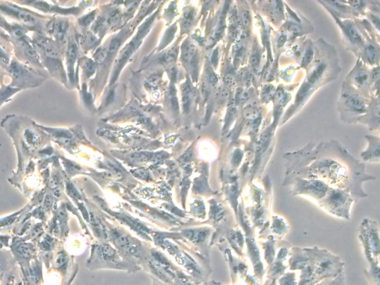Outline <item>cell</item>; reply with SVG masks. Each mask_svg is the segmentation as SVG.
<instances>
[{
    "label": "cell",
    "mask_w": 380,
    "mask_h": 285,
    "mask_svg": "<svg viewBox=\"0 0 380 285\" xmlns=\"http://www.w3.org/2000/svg\"><path fill=\"white\" fill-rule=\"evenodd\" d=\"M8 70L12 77V87L18 89L33 88L45 80L43 74L16 59L11 60Z\"/></svg>",
    "instance_id": "6da1fadb"
},
{
    "label": "cell",
    "mask_w": 380,
    "mask_h": 285,
    "mask_svg": "<svg viewBox=\"0 0 380 285\" xmlns=\"http://www.w3.org/2000/svg\"><path fill=\"white\" fill-rule=\"evenodd\" d=\"M325 205L331 213L344 215V214H348L350 198L344 191L332 189L327 195Z\"/></svg>",
    "instance_id": "7a4b0ae2"
},
{
    "label": "cell",
    "mask_w": 380,
    "mask_h": 285,
    "mask_svg": "<svg viewBox=\"0 0 380 285\" xmlns=\"http://www.w3.org/2000/svg\"><path fill=\"white\" fill-rule=\"evenodd\" d=\"M0 11L6 15L17 19L27 26L36 27L39 25V17L34 15L32 13L27 12L9 3H0Z\"/></svg>",
    "instance_id": "3957f363"
},
{
    "label": "cell",
    "mask_w": 380,
    "mask_h": 285,
    "mask_svg": "<svg viewBox=\"0 0 380 285\" xmlns=\"http://www.w3.org/2000/svg\"><path fill=\"white\" fill-rule=\"evenodd\" d=\"M328 187L318 181V179H309V181L303 180L297 185V191L299 193L311 196L315 198H320L326 195Z\"/></svg>",
    "instance_id": "277c9868"
},
{
    "label": "cell",
    "mask_w": 380,
    "mask_h": 285,
    "mask_svg": "<svg viewBox=\"0 0 380 285\" xmlns=\"http://www.w3.org/2000/svg\"><path fill=\"white\" fill-rule=\"evenodd\" d=\"M17 43H18V48L22 58H23L27 62L32 63L35 66H40V67L43 66L40 55L37 52L36 48H35V47L31 43L28 37L17 42Z\"/></svg>",
    "instance_id": "5b68a950"
},
{
    "label": "cell",
    "mask_w": 380,
    "mask_h": 285,
    "mask_svg": "<svg viewBox=\"0 0 380 285\" xmlns=\"http://www.w3.org/2000/svg\"><path fill=\"white\" fill-rule=\"evenodd\" d=\"M183 62L186 66H189L192 72H196L198 61H197L196 47L190 42H186L182 46Z\"/></svg>",
    "instance_id": "8992f818"
},
{
    "label": "cell",
    "mask_w": 380,
    "mask_h": 285,
    "mask_svg": "<svg viewBox=\"0 0 380 285\" xmlns=\"http://www.w3.org/2000/svg\"><path fill=\"white\" fill-rule=\"evenodd\" d=\"M344 103L354 112L362 114L366 110L365 103L360 97L352 92H345L343 95Z\"/></svg>",
    "instance_id": "52a82bcc"
},
{
    "label": "cell",
    "mask_w": 380,
    "mask_h": 285,
    "mask_svg": "<svg viewBox=\"0 0 380 285\" xmlns=\"http://www.w3.org/2000/svg\"><path fill=\"white\" fill-rule=\"evenodd\" d=\"M77 51H78V47H77V42L72 39L68 45L67 55H66L68 73H69V78L71 80H74V64L77 58Z\"/></svg>",
    "instance_id": "ba28073f"
},
{
    "label": "cell",
    "mask_w": 380,
    "mask_h": 285,
    "mask_svg": "<svg viewBox=\"0 0 380 285\" xmlns=\"http://www.w3.org/2000/svg\"><path fill=\"white\" fill-rule=\"evenodd\" d=\"M68 29H69V22L67 21L64 19H59L54 22L52 27V32L59 43H66Z\"/></svg>",
    "instance_id": "9c48e42d"
},
{
    "label": "cell",
    "mask_w": 380,
    "mask_h": 285,
    "mask_svg": "<svg viewBox=\"0 0 380 285\" xmlns=\"http://www.w3.org/2000/svg\"><path fill=\"white\" fill-rule=\"evenodd\" d=\"M193 89L190 80H187L182 87L183 108L184 111L188 112L193 100Z\"/></svg>",
    "instance_id": "30bf717a"
},
{
    "label": "cell",
    "mask_w": 380,
    "mask_h": 285,
    "mask_svg": "<svg viewBox=\"0 0 380 285\" xmlns=\"http://www.w3.org/2000/svg\"><path fill=\"white\" fill-rule=\"evenodd\" d=\"M344 32L352 43L356 44H361L362 40L361 35L359 33L355 26L350 22H344Z\"/></svg>",
    "instance_id": "8fae6325"
},
{
    "label": "cell",
    "mask_w": 380,
    "mask_h": 285,
    "mask_svg": "<svg viewBox=\"0 0 380 285\" xmlns=\"http://www.w3.org/2000/svg\"><path fill=\"white\" fill-rule=\"evenodd\" d=\"M20 90V89L12 87V86H3L0 89V106L9 100Z\"/></svg>",
    "instance_id": "7c38bea8"
},
{
    "label": "cell",
    "mask_w": 380,
    "mask_h": 285,
    "mask_svg": "<svg viewBox=\"0 0 380 285\" xmlns=\"http://www.w3.org/2000/svg\"><path fill=\"white\" fill-rule=\"evenodd\" d=\"M326 69V65L324 64V63H321V64L318 65L316 69L312 71V72L310 73V75H309L308 78V83L310 84V85H313V84L316 83L317 81L319 80L320 77H321V76H323V74H324Z\"/></svg>",
    "instance_id": "4fadbf2b"
},
{
    "label": "cell",
    "mask_w": 380,
    "mask_h": 285,
    "mask_svg": "<svg viewBox=\"0 0 380 285\" xmlns=\"http://www.w3.org/2000/svg\"><path fill=\"white\" fill-rule=\"evenodd\" d=\"M365 56L368 62L373 64L378 61L379 58V51L375 45L370 44L365 48Z\"/></svg>",
    "instance_id": "5bb4252c"
},
{
    "label": "cell",
    "mask_w": 380,
    "mask_h": 285,
    "mask_svg": "<svg viewBox=\"0 0 380 285\" xmlns=\"http://www.w3.org/2000/svg\"><path fill=\"white\" fill-rule=\"evenodd\" d=\"M369 74L363 69H359L354 74V80L357 85L363 86L368 82Z\"/></svg>",
    "instance_id": "9a60e30c"
},
{
    "label": "cell",
    "mask_w": 380,
    "mask_h": 285,
    "mask_svg": "<svg viewBox=\"0 0 380 285\" xmlns=\"http://www.w3.org/2000/svg\"><path fill=\"white\" fill-rule=\"evenodd\" d=\"M195 12L192 9L187 10L184 12V17H183L182 27L184 31L187 30L189 27L192 25L195 18Z\"/></svg>",
    "instance_id": "2e32d148"
},
{
    "label": "cell",
    "mask_w": 380,
    "mask_h": 285,
    "mask_svg": "<svg viewBox=\"0 0 380 285\" xmlns=\"http://www.w3.org/2000/svg\"><path fill=\"white\" fill-rule=\"evenodd\" d=\"M68 257L64 253L59 254L54 261V267L57 270H61L62 273H65L67 267Z\"/></svg>",
    "instance_id": "e0dca14e"
},
{
    "label": "cell",
    "mask_w": 380,
    "mask_h": 285,
    "mask_svg": "<svg viewBox=\"0 0 380 285\" xmlns=\"http://www.w3.org/2000/svg\"><path fill=\"white\" fill-rule=\"evenodd\" d=\"M169 98L171 106L174 112H178L179 109V101H178L176 89L173 85H171L169 89Z\"/></svg>",
    "instance_id": "ac0fdd59"
},
{
    "label": "cell",
    "mask_w": 380,
    "mask_h": 285,
    "mask_svg": "<svg viewBox=\"0 0 380 285\" xmlns=\"http://www.w3.org/2000/svg\"><path fill=\"white\" fill-rule=\"evenodd\" d=\"M10 62H11V56L6 49L0 45V64L8 69Z\"/></svg>",
    "instance_id": "d6986e66"
},
{
    "label": "cell",
    "mask_w": 380,
    "mask_h": 285,
    "mask_svg": "<svg viewBox=\"0 0 380 285\" xmlns=\"http://www.w3.org/2000/svg\"><path fill=\"white\" fill-rule=\"evenodd\" d=\"M379 141L375 142L373 145L370 146V148L368 149V151L365 152L364 154L368 153L369 152V155H367L366 157H365V160H368V158H379Z\"/></svg>",
    "instance_id": "ffe728a7"
},
{
    "label": "cell",
    "mask_w": 380,
    "mask_h": 285,
    "mask_svg": "<svg viewBox=\"0 0 380 285\" xmlns=\"http://www.w3.org/2000/svg\"><path fill=\"white\" fill-rule=\"evenodd\" d=\"M310 89H311V85L308 83H305L302 86V88L299 90L298 95L297 97V102L298 103H302L305 98L308 96L309 92H310Z\"/></svg>",
    "instance_id": "44dd1931"
},
{
    "label": "cell",
    "mask_w": 380,
    "mask_h": 285,
    "mask_svg": "<svg viewBox=\"0 0 380 285\" xmlns=\"http://www.w3.org/2000/svg\"><path fill=\"white\" fill-rule=\"evenodd\" d=\"M313 53H314V51H313V49L311 47H308V48L305 50L303 58H302V66L305 67V66H308V65L311 63V61H313Z\"/></svg>",
    "instance_id": "7402d4cb"
},
{
    "label": "cell",
    "mask_w": 380,
    "mask_h": 285,
    "mask_svg": "<svg viewBox=\"0 0 380 285\" xmlns=\"http://www.w3.org/2000/svg\"><path fill=\"white\" fill-rule=\"evenodd\" d=\"M224 28H225V19H224V15L222 14L220 17L217 29L215 32V39L218 40V39L221 38V36L224 33Z\"/></svg>",
    "instance_id": "603a6c76"
},
{
    "label": "cell",
    "mask_w": 380,
    "mask_h": 285,
    "mask_svg": "<svg viewBox=\"0 0 380 285\" xmlns=\"http://www.w3.org/2000/svg\"><path fill=\"white\" fill-rule=\"evenodd\" d=\"M82 67H83L84 70L88 75H92V74H94L95 69H96L95 63L90 59L85 60L82 62Z\"/></svg>",
    "instance_id": "cb8c5ba5"
},
{
    "label": "cell",
    "mask_w": 380,
    "mask_h": 285,
    "mask_svg": "<svg viewBox=\"0 0 380 285\" xmlns=\"http://www.w3.org/2000/svg\"><path fill=\"white\" fill-rule=\"evenodd\" d=\"M176 32V25H173V26L170 27V29H169V30L166 32V34H165V37H163V39L162 44H161L163 47L166 46V45H168V43H170V41H172V39L174 38V35Z\"/></svg>",
    "instance_id": "d4e9b609"
},
{
    "label": "cell",
    "mask_w": 380,
    "mask_h": 285,
    "mask_svg": "<svg viewBox=\"0 0 380 285\" xmlns=\"http://www.w3.org/2000/svg\"><path fill=\"white\" fill-rule=\"evenodd\" d=\"M178 53H179V48L173 47L171 48L168 53L164 56V61L166 63L174 62L177 59Z\"/></svg>",
    "instance_id": "484cf974"
},
{
    "label": "cell",
    "mask_w": 380,
    "mask_h": 285,
    "mask_svg": "<svg viewBox=\"0 0 380 285\" xmlns=\"http://www.w3.org/2000/svg\"><path fill=\"white\" fill-rule=\"evenodd\" d=\"M95 12L94 11V12L90 13V14H87V15L80 18V19H79V23H80V25H82V26H88V25H90V24L95 20Z\"/></svg>",
    "instance_id": "4316f807"
},
{
    "label": "cell",
    "mask_w": 380,
    "mask_h": 285,
    "mask_svg": "<svg viewBox=\"0 0 380 285\" xmlns=\"http://www.w3.org/2000/svg\"><path fill=\"white\" fill-rule=\"evenodd\" d=\"M260 58H261V55L258 51H255L250 58V64L254 70H257L259 66Z\"/></svg>",
    "instance_id": "83f0119b"
},
{
    "label": "cell",
    "mask_w": 380,
    "mask_h": 285,
    "mask_svg": "<svg viewBox=\"0 0 380 285\" xmlns=\"http://www.w3.org/2000/svg\"><path fill=\"white\" fill-rule=\"evenodd\" d=\"M121 40L119 37H116V38L113 39V40H111V43H110L109 48H108V53H114L115 52V51L118 49V48H119L120 45H121Z\"/></svg>",
    "instance_id": "f1b7e54d"
},
{
    "label": "cell",
    "mask_w": 380,
    "mask_h": 285,
    "mask_svg": "<svg viewBox=\"0 0 380 285\" xmlns=\"http://www.w3.org/2000/svg\"><path fill=\"white\" fill-rule=\"evenodd\" d=\"M19 251L25 258H29L32 254V248H31L30 246L27 245L26 244H23L19 246Z\"/></svg>",
    "instance_id": "f546056e"
},
{
    "label": "cell",
    "mask_w": 380,
    "mask_h": 285,
    "mask_svg": "<svg viewBox=\"0 0 380 285\" xmlns=\"http://www.w3.org/2000/svg\"><path fill=\"white\" fill-rule=\"evenodd\" d=\"M241 17H242V23L245 27L249 26L250 25L251 16H250V11H247V10H244V11H242V14H241Z\"/></svg>",
    "instance_id": "4dcf8cb0"
},
{
    "label": "cell",
    "mask_w": 380,
    "mask_h": 285,
    "mask_svg": "<svg viewBox=\"0 0 380 285\" xmlns=\"http://www.w3.org/2000/svg\"><path fill=\"white\" fill-rule=\"evenodd\" d=\"M119 20L120 12L118 11H114L110 14L109 18H108L107 23L109 25H115L119 22Z\"/></svg>",
    "instance_id": "1f68e13d"
},
{
    "label": "cell",
    "mask_w": 380,
    "mask_h": 285,
    "mask_svg": "<svg viewBox=\"0 0 380 285\" xmlns=\"http://www.w3.org/2000/svg\"><path fill=\"white\" fill-rule=\"evenodd\" d=\"M108 51L106 50L103 49V48H100L98 50L97 53H95V56L97 62L101 63L106 59V56H107Z\"/></svg>",
    "instance_id": "d6a6232c"
},
{
    "label": "cell",
    "mask_w": 380,
    "mask_h": 285,
    "mask_svg": "<svg viewBox=\"0 0 380 285\" xmlns=\"http://www.w3.org/2000/svg\"><path fill=\"white\" fill-rule=\"evenodd\" d=\"M209 81L212 85H216L218 82V77L213 71H210L208 74Z\"/></svg>",
    "instance_id": "836d02e7"
},
{
    "label": "cell",
    "mask_w": 380,
    "mask_h": 285,
    "mask_svg": "<svg viewBox=\"0 0 380 285\" xmlns=\"http://www.w3.org/2000/svg\"><path fill=\"white\" fill-rule=\"evenodd\" d=\"M229 91H228L227 89H221V92H220V98H221V100H226V99H227L228 97H229Z\"/></svg>",
    "instance_id": "e575fe53"
},
{
    "label": "cell",
    "mask_w": 380,
    "mask_h": 285,
    "mask_svg": "<svg viewBox=\"0 0 380 285\" xmlns=\"http://www.w3.org/2000/svg\"><path fill=\"white\" fill-rule=\"evenodd\" d=\"M218 49L215 50L214 51H213V55H212V58L211 61L212 63H213V64L215 66H216V65L218 64Z\"/></svg>",
    "instance_id": "d590c367"
},
{
    "label": "cell",
    "mask_w": 380,
    "mask_h": 285,
    "mask_svg": "<svg viewBox=\"0 0 380 285\" xmlns=\"http://www.w3.org/2000/svg\"><path fill=\"white\" fill-rule=\"evenodd\" d=\"M114 90H111L109 92V93L108 94L107 98H106V104H109V103H111L113 102V100H114Z\"/></svg>",
    "instance_id": "8d00e7d4"
},
{
    "label": "cell",
    "mask_w": 380,
    "mask_h": 285,
    "mask_svg": "<svg viewBox=\"0 0 380 285\" xmlns=\"http://www.w3.org/2000/svg\"><path fill=\"white\" fill-rule=\"evenodd\" d=\"M224 81H225V82L226 84H228V85H231V84L233 83L234 82V77L233 75H232V74H227L225 76V77H224Z\"/></svg>",
    "instance_id": "74e56055"
},
{
    "label": "cell",
    "mask_w": 380,
    "mask_h": 285,
    "mask_svg": "<svg viewBox=\"0 0 380 285\" xmlns=\"http://www.w3.org/2000/svg\"><path fill=\"white\" fill-rule=\"evenodd\" d=\"M288 29L290 32H294V33H299L300 32V28H299L298 25H295V24H290Z\"/></svg>",
    "instance_id": "f35d334b"
},
{
    "label": "cell",
    "mask_w": 380,
    "mask_h": 285,
    "mask_svg": "<svg viewBox=\"0 0 380 285\" xmlns=\"http://www.w3.org/2000/svg\"><path fill=\"white\" fill-rule=\"evenodd\" d=\"M171 80L176 81L177 77V69L176 68H172L170 70Z\"/></svg>",
    "instance_id": "ab89813d"
},
{
    "label": "cell",
    "mask_w": 380,
    "mask_h": 285,
    "mask_svg": "<svg viewBox=\"0 0 380 285\" xmlns=\"http://www.w3.org/2000/svg\"><path fill=\"white\" fill-rule=\"evenodd\" d=\"M286 38H287L286 35H281V37L279 38V40H278V45L279 47L282 46L284 44V43L286 42Z\"/></svg>",
    "instance_id": "60d3db41"
},
{
    "label": "cell",
    "mask_w": 380,
    "mask_h": 285,
    "mask_svg": "<svg viewBox=\"0 0 380 285\" xmlns=\"http://www.w3.org/2000/svg\"><path fill=\"white\" fill-rule=\"evenodd\" d=\"M379 68H376V69H375L374 71H373V74H372V78L374 79V80H378L379 79Z\"/></svg>",
    "instance_id": "b9f144b4"
},
{
    "label": "cell",
    "mask_w": 380,
    "mask_h": 285,
    "mask_svg": "<svg viewBox=\"0 0 380 285\" xmlns=\"http://www.w3.org/2000/svg\"><path fill=\"white\" fill-rule=\"evenodd\" d=\"M371 19H372V21H373V23H374L375 25H376V27H377V28H379V18L375 17V16H371Z\"/></svg>",
    "instance_id": "7bdbcfd3"
},
{
    "label": "cell",
    "mask_w": 380,
    "mask_h": 285,
    "mask_svg": "<svg viewBox=\"0 0 380 285\" xmlns=\"http://www.w3.org/2000/svg\"><path fill=\"white\" fill-rule=\"evenodd\" d=\"M153 285H168V284H164V283H161V282H159V281H155V280H154V282H153Z\"/></svg>",
    "instance_id": "ee69618b"
},
{
    "label": "cell",
    "mask_w": 380,
    "mask_h": 285,
    "mask_svg": "<svg viewBox=\"0 0 380 285\" xmlns=\"http://www.w3.org/2000/svg\"><path fill=\"white\" fill-rule=\"evenodd\" d=\"M1 278H2V274H1V272H0V281H1Z\"/></svg>",
    "instance_id": "f6af8a7d"
},
{
    "label": "cell",
    "mask_w": 380,
    "mask_h": 285,
    "mask_svg": "<svg viewBox=\"0 0 380 285\" xmlns=\"http://www.w3.org/2000/svg\"><path fill=\"white\" fill-rule=\"evenodd\" d=\"M17 285H22V284H21V283H19V284H17Z\"/></svg>",
    "instance_id": "bcb514c9"
}]
</instances>
